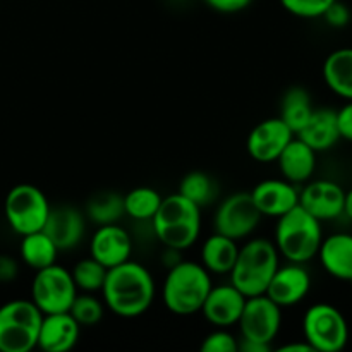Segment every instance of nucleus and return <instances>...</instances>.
I'll use <instances>...</instances> for the list:
<instances>
[{
  "instance_id": "nucleus-1",
  "label": "nucleus",
  "mask_w": 352,
  "mask_h": 352,
  "mask_svg": "<svg viewBox=\"0 0 352 352\" xmlns=\"http://www.w3.org/2000/svg\"><path fill=\"white\" fill-rule=\"evenodd\" d=\"M100 292L103 302L113 315L120 318H138L153 305L157 285L146 267L127 260L107 270Z\"/></svg>"
},
{
  "instance_id": "nucleus-2",
  "label": "nucleus",
  "mask_w": 352,
  "mask_h": 352,
  "mask_svg": "<svg viewBox=\"0 0 352 352\" xmlns=\"http://www.w3.org/2000/svg\"><path fill=\"white\" fill-rule=\"evenodd\" d=\"M212 287V274L201 263L181 260L167 270L162 299L172 315L191 316L201 311Z\"/></svg>"
},
{
  "instance_id": "nucleus-3",
  "label": "nucleus",
  "mask_w": 352,
  "mask_h": 352,
  "mask_svg": "<svg viewBox=\"0 0 352 352\" xmlns=\"http://www.w3.org/2000/svg\"><path fill=\"white\" fill-rule=\"evenodd\" d=\"M151 226L164 248L189 250L201 234V208L179 192L165 196L151 219Z\"/></svg>"
},
{
  "instance_id": "nucleus-4",
  "label": "nucleus",
  "mask_w": 352,
  "mask_h": 352,
  "mask_svg": "<svg viewBox=\"0 0 352 352\" xmlns=\"http://www.w3.org/2000/svg\"><path fill=\"white\" fill-rule=\"evenodd\" d=\"M277 246L267 237H254L239 248L236 263L230 270V284L246 298L265 294L275 270L278 268Z\"/></svg>"
},
{
  "instance_id": "nucleus-5",
  "label": "nucleus",
  "mask_w": 352,
  "mask_h": 352,
  "mask_svg": "<svg viewBox=\"0 0 352 352\" xmlns=\"http://www.w3.org/2000/svg\"><path fill=\"white\" fill-rule=\"evenodd\" d=\"M322 241V222L302 206H294L277 219L274 243L278 254L287 261L308 263L318 254Z\"/></svg>"
},
{
  "instance_id": "nucleus-6",
  "label": "nucleus",
  "mask_w": 352,
  "mask_h": 352,
  "mask_svg": "<svg viewBox=\"0 0 352 352\" xmlns=\"http://www.w3.org/2000/svg\"><path fill=\"white\" fill-rule=\"evenodd\" d=\"M43 313L31 299L0 306V352H30L36 347Z\"/></svg>"
},
{
  "instance_id": "nucleus-7",
  "label": "nucleus",
  "mask_w": 352,
  "mask_h": 352,
  "mask_svg": "<svg viewBox=\"0 0 352 352\" xmlns=\"http://www.w3.org/2000/svg\"><path fill=\"white\" fill-rule=\"evenodd\" d=\"M302 336L313 351L339 352L349 342V325L340 309L318 302L302 316Z\"/></svg>"
},
{
  "instance_id": "nucleus-8",
  "label": "nucleus",
  "mask_w": 352,
  "mask_h": 352,
  "mask_svg": "<svg viewBox=\"0 0 352 352\" xmlns=\"http://www.w3.org/2000/svg\"><path fill=\"white\" fill-rule=\"evenodd\" d=\"M50 208L52 205L45 192L33 184L14 186L3 201L7 223L19 236L43 230Z\"/></svg>"
},
{
  "instance_id": "nucleus-9",
  "label": "nucleus",
  "mask_w": 352,
  "mask_h": 352,
  "mask_svg": "<svg viewBox=\"0 0 352 352\" xmlns=\"http://www.w3.org/2000/svg\"><path fill=\"white\" fill-rule=\"evenodd\" d=\"M78 292L71 270L57 263L36 270L31 282V301L43 315L69 311Z\"/></svg>"
},
{
  "instance_id": "nucleus-10",
  "label": "nucleus",
  "mask_w": 352,
  "mask_h": 352,
  "mask_svg": "<svg viewBox=\"0 0 352 352\" xmlns=\"http://www.w3.org/2000/svg\"><path fill=\"white\" fill-rule=\"evenodd\" d=\"M261 213L254 206L250 192H234L219 203L213 215V229L230 239H246L261 222Z\"/></svg>"
},
{
  "instance_id": "nucleus-11",
  "label": "nucleus",
  "mask_w": 352,
  "mask_h": 352,
  "mask_svg": "<svg viewBox=\"0 0 352 352\" xmlns=\"http://www.w3.org/2000/svg\"><path fill=\"white\" fill-rule=\"evenodd\" d=\"M241 339L272 346L282 327V308L267 294L246 298L241 318L237 322Z\"/></svg>"
},
{
  "instance_id": "nucleus-12",
  "label": "nucleus",
  "mask_w": 352,
  "mask_h": 352,
  "mask_svg": "<svg viewBox=\"0 0 352 352\" xmlns=\"http://www.w3.org/2000/svg\"><path fill=\"white\" fill-rule=\"evenodd\" d=\"M296 134L291 127L280 119V117H272V119L261 120L260 124L251 129L246 140L248 155L258 164H272L277 162L284 148L291 143Z\"/></svg>"
},
{
  "instance_id": "nucleus-13",
  "label": "nucleus",
  "mask_w": 352,
  "mask_h": 352,
  "mask_svg": "<svg viewBox=\"0 0 352 352\" xmlns=\"http://www.w3.org/2000/svg\"><path fill=\"white\" fill-rule=\"evenodd\" d=\"M344 199L346 191L342 186L329 179L311 181L299 189V206L320 222H329L344 215Z\"/></svg>"
},
{
  "instance_id": "nucleus-14",
  "label": "nucleus",
  "mask_w": 352,
  "mask_h": 352,
  "mask_svg": "<svg viewBox=\"0 0 352 352\" xmlns=\"http://www.w3.org/2000/svg\"><path fill=\"white\" fill-rule=\"evenodd\" d=\"M311 291V275L305 268V263L278 265L268 284L265 294L277 302L280 308H291L299 305Z\"/></svg>"
},
{
  "instance_id": "nucleus-15",
  "label": "nucleus",
  "mask_w": 352,
  "mask_h": 352,
  "mask_svg": "<svg viewBox=\"0 0 352 352\" xmlns=\"http://www.w3.org/2000/svg\"><path fill=\"white\" fill-rule=\"evenodd\" d=\"M246 305V296L234 287L232 284H222L210 289L205 302L201 306V313L208 323L215 329H230L237 325Z\"/></svg>"
},
{
  "instance_id": "nucleus-16",
  "label": "nucleus",
  "mask_w": 352,
  "mask_h": 352,
  "mask_svg": "<svg viewBox=\"0 0 352 352\" xmlns=\"http://www.w3.org/2000/svg\"><path fill=\"white\" fill-rule=\"evenodd\" d=\"M133 248L129 232L119 223L98 226L89 243V256L100 261L105 268H112L131 260Z\"/></svg>"
},
{
  "instance_id": "nucleus-17",
  "label": "nucleus",
  "mask_w": 352,
  "mask_h": 352,
  "mask_svg": "<svg viewBox=\"0 0 352 352\" xmlns=\"http://www.w3.org/2000/svg\"><path fill=\"white\" fill-rule=\"evenodd\" d=\"M250 195L261 217L270 219H278L299 205V188L284 177L258 182Z\"/></svg>"
},
{
  "instance_id": "nucleus-18",
  "label": "nucleus",
  "mask_w": 352,
  "mask_h": 352,
  "mask_svg": "<svg viewBox=\"0 0 352 352\" xmlns=\"http://www.w3.org/2000/svg\"><path fill=\"white\" fill-rule=\"evenodd\" d=\"M60 251H71L81 244L86 232V217L76 206H52L43 227Z\"/></svg>"
},
{
  "instance_id": "nucleus-19",
  "label": "nucleus",
  "mask_w": 352,
  "mask_h": 352,
  "mask_svg": "<svg viewBox=\"0 0 352 352\" xmlns=\"http://www.w3.org/2000/svg\"><path fill=\"white\" fill-rule=\"evenodd\" d=\"M79 336L81 325L69 311L43 315L36 347L45 352H69L79 342Z\"/></svg>"
},
{
  "instance_id": "nucleus-20",
  "label": "nucleus",
  "mask_w": 352,
  "mask_h": 352,
  "mask_svg": "<svg viewBox=\"0 0 352 352\" xmlns=\"http://www.w3.org/2000/svg\"><path fill=\"white\" fill-rule=\"evenodd\" d=\"M277 164L285 181L296 186L305 184L316 170V151L294 136L277 158Z\"/></svg>"
},
{
  "instance_id": "nucleus-21",
  "label": "nucleus",
  "mask_w": 352,
  "mask_h": 352,
  "mask_svg": "<svg viewBox=\"0 0 352 352\" xmlns=\"http://www.w3.org/2000/svg\"><path fill=\"white\" fill-rule=\"evenodd\" d=\"M316 256L333 278L352 282V234L337 232L323 237Z\"/></svg>"
},
{
  "instance_id": "nucleus-22",
  "label": "nucleus",
  "mask_w": 352,
  "mask_h": 352,
  "mask_svg": "<svg viewBox=\"0 0 352 352\" xmlns=\"http://www.w3.org/2000/svg\"><path fill=\"white\" fill-rule=\"evenodd\" d=\"M296 136L305 141L313 150L327 151L337 144L340 140L339 127H337V112L332 109H315L309 116L308 122L301 127Z\"/></svg>"
},
{
  "instance_id": "nucleus-23",
  "label": "nucleus",
  "mask_w": 352,
  "mask_h": 352,
  "mask_svg": "<svg viewBox=\"0 0 352 352\" xmlns=\"http://www.w3.org/2000/svg\"><path fill=\"white\" fill-rule=\"evenodd\" d=\"M237 253L239 246L236 239L215 232L203 243L201 265L213 275H229L236 263Z\"/></svg>"
},
{
  "instance_id": "nucleus-24",
  "label": "nucleus",
  "mask_w": 352,
  "mask_h": 352,
  "mask_svg": "<svg viewBox=\"0 0 352 352\" xmlns=\"http://www.w3.org/2000/svg\"><path fill=\"white\" fill-rule=\"evenodd\" d=\"M325 85L344 100H352V48H337L323 62Z\"/></svg>"
},
{
  "instance_id": "nucleus-25",
  "label": "nucleus",
  "mask_w": 352,
  "mask_h": 352,
  "mask_svg": "<svg viewBox=\"0 0 352 352\" xmlns=\"http://www.w3.org/2000/svg\"><path fill=\"white\" fill-rule=\"evenodd\" d=\"M21 237L23 239H21L19 254L21 260L28 267L36 272L57 263V256L60 253V250L55 246L52 237L45 230H36V232L26 234V236Z\"/></svg>"
},
{
  "instance_id": "nucleus-26",
  "label": "nucleus",
  "mask_w": 352,
  "mask_h": 352,
  "mask_svg": "<svg viewBox=\"0 0 352 352\" xmlns=\"http://www.w3.org/2000/svg\"><path fill=\"white\" fill-rule=\"evenodd\" d=\"M313 110L315 107H313V100L308 89L301 88V86H292L282 96L280 116L278 117L291 127L292 133L298 134L301 127L308 122Z\"/></svg>"
},
{
  "instance_id": "nucleus-27",
  "label": "nucleus",
  "mask_w": 352,
  "mask_h": 352,
  "mask_svg": "<svg viewBox=\"0 0 352 352\" xmlns=\"http://www.w3.org/2000/svg\"><path fill=\"white\" fill-rule=\"evenodd\" d=\"M164 196L153 188L141 186L134 188L124 196V212L138 222H151L157 210L160 208Z\"/></svg>"
},
{
  "instance_id": "nucleus-28",
  "label": "nucleus",
  "mask_w": 352,
  "mask_h": 352,
  "mask_svg": "<svg viewBox=\"0 0 352 352\" xmlns=\"http://www.w3.org/2000/svg\"><path fill=\"white\" fill-rule=\"evenodd\" d=\"M179 195L188 198L189 201L196 203L199 208L212 205L219 196V186L215 179L203 170H192L182 177L179 184Z\"/></svg>"
},
{
  "instance_id": "nucleus-29",
  "label": "nucleus",
  "mask_w": 352,
  "mask_h": 352,
  "mask_svg": "<svg viewBox=\"0 0 352 352\" xmlns=\"http://www.w3.org/2000/svg\"><path fill=\"white\" fill-rule=\"evenodd\" d=\"M124 215V196L113 191L98 192L86 203V217L96 226L119 223Z\"/></svg>"
},
{
  "instance_id": "nucleus-30",
  "label": "nucleus",
  "mask_w": 352,
  "mask_h": 352,
  "mask_svg": "<svg viewBox=\"0 0 352 352\" xmlns=\"http://www.w3.org/2000/svg\"><path fill=\"white\" fill-rule=\"evenodd\" d=\"M107 270L109 268L103 267L100 261H96L95 258H82L78 263L72 267L71 275L72 280H74L78 291L82 292H100L103 287V282H105Z\"/></svg>"
},
{
  "instance_id": "nucleus-31",
  "label": "nucleus",
  "mask_w": 352,
  "mask_h": 352,
  "mask_svg": "<svg viewBox=\"0 0 352 352\" xmlns=\"http://www.w3.org/2000/svg\"><path fill=\"white\" fill-rule=\"evenodd\" d=\"M69 313L81 327H95L102 322L105 315V306L98 298L93 296V292H82V294L78 292L69 308Z\"/></svg>"
},
{
  "instance_id": "nucleus-32",
  "label": "nucleus",
  "mask_w": 352,
  "mask_h": 352,
  "mask_svg": "<svg viewBox=\"0 0 352 352\" xmlns=\"http://www.w3.org/2000/svg\"><path fill=\"white\" fill-rule=\"evenodd\" d=\"M278 2L292 16L301 19H316L322 17L330 3L336 0H278Z\"/></svg>"
},
{
  "instance_id": "nucleus-33",
  "label": "nucleus",
  "mask_w": 352,
  "mask_h": 352,
  "mask_svg": "<svg viewBox=\"0 0 352 352\" xmlns=\"http://www.w3.org/2000/svg\"><path fill=\"white\" fill-rule=\"evenodd\" d=\"M199 349L201 352H237L239 351V339L227 329H215L205 337Z\"/></svg>"
},
{
  "instance_id": "nucleus-34",
  "label": "nucleus",
  "mask_w": 352,
  "mask_h": 352,
  "mask_svg": "<svg viewBox=\"0 0 352 352\" xmlns=\"http://www.w3.org/2000/svg\"><path fill=\"white\" fill-rule=\"evenodd\" d=\"M323 19L327 21L330 28H346L351 23V9L340 0H336L333 3H330L329 9L323 12Z\"/></svg>"
},
{
  "instance_id": "nucleus-35",
  "label": "nucleus",
  "mask_w": 352,
  "mask_h": 352,
  "mask_svg": "<svg viewBox=\"0 0 352 352\" xmlns=\"http://www.w3.org/2000/svg\"><path fill=\"white\" fill-rule=\"evenodd\" d=\"M337 127L340 140L352 141V100H347L346 105L337 110Z\"/></svg>"
},
{
  "instance_id": "nucleus-36",
  "label": "nucleus",
  "mask_w": 352,
  "mask_h": 352,
  "mask_svg": "<svg viewBox=\"0 0 352 352\" xmlns=\"http://www.w3.org/2000/svg\"><path fill=\"white\" fill-rule=\"evenodd\" d=\"M251 2H253V0H205L206 6L222 14L241 12V10H244L246 7H250Z\"/></svg>"
},
{
  "instance_id": "nucleus-37",
  "label": "nucleus",
  "mask_w": 352,
  "mask_h": 352,
  "mask_svg": "<svg viewBox=\"0 0 352 352\" xmlns=\"http://www.w3.org/2000/svg\"><path fill=\"white\" fill-rule=\"evenodd\" d=\"M19 275V265L9 254H0V284H10Z\"/></svg>"
},
{
  "instance_id": "nucleus-38",
  "label": "nucleus",
  "mask_w": 352,
  "mask_h": 352,
  "mask_svg": "<svg viewBox=\"0 0 352 352\" xmlns=\"http://www.w3.org/2000/svg\"><path fill=\"white\" fill-rule=\"evenodd\" d=\"M268 351H272V346L253 342V340L239 339V351L237 352H268Z\"/></svg>"
},
{
  "instance_id": "nucleus-39",
  "label": "nucleus",
  "mask_w": 352,
  "mask_h": 352,
  "mask_svg": "<svg viewBox=\"0 0 352 352\" xmlns=\"http://www.w3.org/2000/svg\"><path fill=\"white\" fill-rule=\"evenodd\" d=\"M277 351L280 352H311V346H309L306 340H302V342H291V344H284L282 347H278Z\"/></svg>"
},
{
  "instance_id": "nucleus-40",
  "label": "nucleus",
  "mask_w": 352,
  "mask_h": 352,
  "mask_svg": "<svg viewBox=\"0 0 352 352\" xmlns=\"http://www.w3.org/2000/svg\"><path fill=\"white\" fill-rule=\"evenodd\" d=\"M344 215L352 220V188L346 192V199H344Z\"/></svg>"
},
{
  "instance_id": "nucleus-41",
  "label": "nucleus",
  "mask_w": 352,
  "mask_h": 352,
  "mask_svg": "<svg viewBox=\"0 0 352 352\" xmlns=\"http://www.w3.org/2000/svg\"><path fill=\"white\" fill-rule=\"evenodd\" d=\"M351 284H352V282H351Z\"/></svg>"
}]
</instances>
